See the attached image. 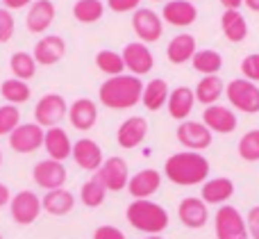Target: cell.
I'll list each match as a JSON object with an SVG mask.
<instances>
[{
    "label": "cell",
    "instance_id": "1",
    "mask_svg": "<svg viewBox=\"0 0 259 239\" xmlns=\"http://www.w3.org/2000/svg\"><path fill=\"white\" fill-rule=\"evenodd\" d=\"M164 173L173 185L180 187L202 185V182H207V176H209V162L202 153L182 150V153H175L166 160Z\"/></svg>",
    "mask_w": 259,
    "mask_h": 239
},
{
    "label": "cell",
    "instance_id": "2",
    "mask_svg": "<svg viewBox=\"0 0 259 239\" xmlns=\"http://www.w3.org/2000/svg\"><path fill=\"white\" fill-rule=\"evenodd\" d=\"M143 82L137 75H116L107 77L98 89V100L109 109H132L141 103Z\"/></svg>",
    "mask_w": 259,
    "mask_h": 239
},
{
    "label": "cell",
    "instance_id": "3",
    "mask_svg": "<svg viewBox=\"0 0 259 239\" xmlns=\"http://www.w3.org/2000/svg\"><path fill=\"white\" fill-rule=\"evenodd\" d=\"M127 223L146 235H161L168 228V212L155 201H132L125 210Z\"/></svg>",
    "mask_w": 259,
    "mask_h": 239
},
{
    "label": "cell",
    "instance_id": "4",
    "mask_svg": "<svg viewBox=\"0 0 259 239\" xmlns=\"http://www.w3.org/2000/svg\"><path fill=\"white\" fill-rule=\"evenodd\" d=\"M225 96L230 105L239 112L257 114L259 112V87L246 77H237L230 85H225Z\"/></svg>",
    "mask_w": 259,
    "mask_h": 239
},
{
    "label": "cell",
    "instance_id": "5",
    "mask_svg": "<svg viewBox=\"0 0 259 239\" xmlns=\"http://www.w3.org/2000/svg\"><path fill=\"white\" fill-rule=\"evenodd\" d=\"M214 230L216 239H250L246 219L232 205H221L219 208L214 217Z\"/></svg>",
    "mask_w": 259,
    "mask_h": 239
},
{
    "label": "cell",
    "instance_id": "6",
    "mask_svg": "<svg viewBox=\"0 0 259 239\" xmlns=\"http://www.w3.org/2000/svg\"><path fill=\"white\" fill-rule=\"evenodd\" d=\"M64 116H68V105L64 96L46 94L44 98H39L34 107V123H39L41 128H55L64 121Z\"/></svg>",
    "mask_w": 259,
    "mask_h": 239
},
{
    "label": "cell",
    "instance_id": "7",
    "mask_svg": "<svg viewBox=\"0 0 259 239\" xmlns=\"http://www.w3.org/2000/svg\"><path fill=\"white\" fill-rule=\"evenodd\" d=\"M41 198L30 189H23L18 194L12 196L9 201V212H12V219L18 223V226H30L39 219L41 214Z\"/></svg>",
    "mask_w": 259,
    "mask_h": 239
},
{
    "label": "cell",
    "instance_id": "8",
    "mask_svg": "<svg viewBox=\"0 0 259 239\" xmlns=\"http://www.w3.org/2000/svg\"><path fill=\"white\" fill-rule=\"evenodd\" d=\"M175 135H178L180 144L187 150H193V153H200V150L211 146V130L202 121H182L175 130Z\"/></svg>",
    "mask_w": 259,
    "mask_h": 239
},
{
    "label": "cell",
    "instance_id": "9",
    "mask_svg": "<svg viewBox=\"0 0 259 239\" xmlns=\"http://www.w3.org/2000/svg\"><path fill=\"white\" fill-rule=\"evenodd\" d=\"M132 27L134 34L141 39V44H155L159 41L161 32H164V21L159 18V14L152 12L148 7H139L132 16Z\"/></svg>",
    "mask_w": 259,
    "mask_h": 239
},
{
    "label": "cell",
    "instance_id": "10",
    "mask_svg": "<svg viewBox=\"0 0 259 239\" xmlns=\"http://www.w3.org/2000/svg\"><path fill=\"white\" fill-rule=\"evenodd\" d=\"M44 137H46V130L39 123H21V126L9 135V146H12L16 153L30 155L44 146Z\"/></svg>",
    "mask_w": 259,
    "mask_h": 239
},
{
    "label": "cell",
    "instance_id": "11",
    "mask_svg": "<svg viewBox=\"0 0 259 239\" xmlns=\"http://www.w3.org/2000/svg\"><path fill=\"white\" fill-rule=\"evenodd\" d=\"M96 176L103 180V185L107 187V191H123L127 189V182H130V171H127V162L118 155L114 157H107L103 162V167L98 169Z\"/></svg>",
    "mask_w": 259,
    "mask_h": 239
},
{
    "label": "cell",
    "instance_id": "12",
    "mask_svg": "<svg viewBox=\"0 0 259 239\" xmlns=\"http://www.w3.org/2000/svg\"><path fill=\"white\" fill-rule=\"evenodd\" d=\"M121 55H123V62H125V68L137 77L150 73L152 66H155V55H152L150 48H148L146 44H141V41L127 44Z\"/></svg>",
    "mask_w": 259,
    "mask_h": 239
},
{
    "label": "cell",
    "instance_id": "13",
    "mask_svg": "<svg viewBox=\"0 0 259 239\" xmlns=\"http://www.w3.org/2000/svg\"><path fill=\"white\" fill-rule=\"evenodd\" d=\"M32 178L39 187H44L46 191L53 189H62L64 182H66V167L62 162H55V160H44V162H36L32 169Z\"/></svg>",
    "mask_w": 259,
    "mask_h": 239
},
{
    "label": "cell",
    "instance_id": "14",
    "mask_svg": "<svg viewBox=\"0 0 259 239\" xmlns=\"http://www.w3.org/2000/svg\"><path fill=\"white\" fill-rule=\"evenodd\" d=\"M71 157L75 160V164L84 171H91V173H98V169L103 167L105 162V155H103V148L96 144L94 139L89 137H82L73 144V153Z\"/></svg>",
    "mask_w": 259,
    "mask_h": 239
},
{
    "label": "cell",
    "instance_id": "15",
    "mask_svg": "<svg viewBox=\"0 0 259 239\" xmlns=\"http://www.w3.org/2000/svg\"><path fill=\"white\" fill-rule=\"evenodd\" d=\"M66 55V41L59 34H46L34 44L32 57L39 66H53Z\"/></svg>",
    "mask_w": 259,
    "mask_h": 239
},
{
    "label": "cell",
    "instance_id": "16",
    "mask_svg": "<svg viewBox=\"0 0 259 239\" xmlns=\"http://www.w3.org/2000/svg\"><path fill=\"white\" fill-rule=\"evenodd\" d=\"M178 219L182 221V226L191 228V230H198V228H202L207 221H209L207 203L202 198H196V196L182 198L178 205Z\"/></svg>",
    "mask_w": 259,
    "mask_h": 239
},
{
    "label": "cell",
    "instance_id": "17",
    "mask_svg": "<svg viewBox=\"0 0 259 239\" xmlns=\"http://www.w3.org/2000/svg\"><path fill=\"white\" fill-rule=\"evenodd\" d=\"M161 187V173L157 169H143V171L134 173L127 182V191L132 194L134 201H146L152 194H157V189Z\"/></svg>",
    "mask_w": 259,
    "mask_h": 239
},
{
    "label": "cell",
    "instance_id": "18",
    "mask_svg": "<svg viewBox=\"0 0 259 239\" xmlns=\"http://www.w3.org/2000/svg\"><path fill=\"white\" fill-rule=\"evenodd\" d=\"M55 21V5L53 0H34L27 9L25 25L32 34H44Z\"/></svg>",
    "mask_w": 259,
    "mask_h": 239
},
{
    "label": "cell",
    "instance_id": "19",
    "mask_svg": "<svg viewBox=\"0 0 259 239\" xmlns=\"http://www.w3.org/2000/svg\"><path fill=\"white\" fill-rule=\"evenodd\" d=\"M44 148H46V153H48L50 160L64 162V160L71 157V153H73V141L64 128L55 126V128H48V130H46Z\"/></svg>",
    "mask_w": 259,
    "mask_h": 239
},
{
    "label": "cell",
    "instance_id": "20",
    "mask_svg": "<svg viewBox=\"0 0 259 239\" xmlns=\"http://www.w3.org/2000/svg\"><path fill=\"white\" fill-rule=\"evenodd\" d=\"M148 135V121L143 116H130L118 126L116 132V141L121 148H137V146L143 144Z\"/></svg>",
    "mask_w": 259,
    "mask_h": 239
},
{
    "label": "cell",
    "instance_id": "21",
    "mask_svg": "<svg viewBox=\"0 0 259 239\" xmlns=\"http://www.w3.org/2000/svg\"><path fill=\"white\" fill-rule=\"evenodd\" d=\"M68 121L75 130H91L98 121V105L91 98H77L73 105H68Z\"/></svg>",
    "mask_w": 259,
    "mask_h": 239
},
{
    "label": "cell",
    "instance_id": "22",
    "mask_svg": "<svg viewBox=\"0 0 259 239\" xmlns=\"http://www.w3.org/2000/svg\"><path fill=\"white\" fill-rule=\"evenodd\" d=\"M202 123H205L211 132L230 135V132L237 130V114L230 107H223V105H209V107L202 112Z\"/></svg>",
    "mask_w": 259,
    "mask_h": 239
},
{
    "label": "cell",
    "instance_id": "23",
    "mask_svg": "<svg viewBox=\"0 0 259 239\" xmlns=\"http://www.w3.org/2000/svg\"><path fill=\"white\" fill-rule=\"evenodd\" d=\"M161 18L173 27H187L198 18V9L189 0H168L161 9Z\"/></svg>",
    "mask_w": 259,
    "mask_h": 239
},
{
    "label": "cell",
    "instance_id": "24",
    "mask_svg": "<svg viewBox=\"0 0 259 239\" xmlns=\"http://www.w3.org/2000/svg\"><path fill=\"white\" fill-rule=\"evenodd\" d=\"M193 105H196V94L189 87H178L168 94V114L175 121H187V116L193 112Z\"/></svg>",
    "mask_w": 259,
    "mask_h": 239
},
{
    "label": "cell",
    "instance_id": "25",
    "mask_svg": "<svg viewBox=\"0 0 259 239\" xmlns=\"http://www.w3.org/2000/svg\"><path fill=\"white\" fill-rule=\"evenodd\" d=\"M234 194V182L230 178H211V180L202 182V196L207 205H223Z\"/></svg>",
    "mask_w": 259,
    "mask_h": 239
},
{
    "label": "cell",
    "instance_id": "26",
    "mask_svg": "<svg viewBox=\"0 0 259 239\" xmlns=\"http://www.w3.org/2000/svg\"><path fill=\"white\" fill-rule=\"evenodd\" d=\"M196 50H198L196 36L184 32V34H175L173 39H170L168 48H166V57H168L170 64H184V62H191Z\"/></svg>",
    "mask_w": 259,
    "mask_h": 239
},
{
    "label": "cell",
    "instance_id": "27",
    "mask_svg": "<svg viewBox=\"0 0 259 239\" xmlns=\"http://www.w3.org/2000/svg\"><path fill=\"white\" fill-rule=\"evenodd\" d=\"M221 30L232 44H241L248 36V23L239 9H225L221 16Z\"/></svg>",
    "mask_w": 259,
    "mask_h": 239
},
{
    "label": "cell",
    "instance_id": "28",
    "mask_svg": "<svg viewBox=\"0 0 259 239\" xmlns=\"http://www.w3.org/2000/svg\"><path fill=\"white\" fill-rule=\"evenodd\" d=\"M168 94H170V89H168V85H166V80L155 77V80H150L148 85H143L141 103L148 112H157V109H161L168 103Z\"/></svg>",
    "mask_w": 259,
    "mask_h": 239
},
{
    "label": "cell",
    "instance_id": "29",
    "mask_svg": "<svg viewBox=\"0 0 259 239\" xmlns=\"http://www.w3.org/2000/svg\"><path fill=\"white\" fill-rule=\"evenodd\" d=\"M73 205H75V198H73V194L68 189H53V191H46V196L41 198V208L46 210L48 214H53V217H64V214H68L73 210Z\"/></svg>",
    "mask_w": 259,
    "mask_h": 239
},
{
    "label": "cell",
    "instance_id": "30",
    "mask_svg": "<svg viewBox=\"0 0 259 239\" xmlns=\"http://www.w3.org/2000/svg\"><path fill=\"white\" fill-rule=\"evenodd\" d=\"M193 94H196L198 103H202V105L209 107V105H216V100L221 98V94H225V85L219 75H205L196 85Z\"/></svg>",
    "mask_w": 259,
    "mask_h": 239
},
{
    "label": "cell",
    "instance_id": "31",
    "mask_svg": "<svg viewBox=\"0 0 259 239\" xmlns=\"http://www.w3.org/2000/svg\"><path fill=\"white\" fill-rule=\"evenodd\" d=\"M191 64L198 73L216 75L223 68V57H221V53H216L211 48H202V50H196V55L191 57Z\"/></svg>",
    "mask_w": 259,
    "mask_h": 239
},
{
    "label": "cell",
    "instance_id": "32",
    "mask_svg": "<svg viewBox=\"0 0 259 239\" xmlns=\"http://www.w3.org/2000/svg\"><path fill=\"white\" fill-rule=\"evenodd\" d=\"M0 94L7 100V105H23L30 100L32 91H30V87H27V82L9 77V80H5L3 85H0Z\"/></svg>",
    "mask_w": 259,
    "mask_h": 239
},
{
    "label": "cell",
    "instance_id": "33",
    "mask_svg": "<svg viewBox=\"0 0 259 239\" xmlns=\"http://www.w3.org/2000/svg\"><path fill=\"white\" fill-rule=\"evenodd\" d=\"M105 14V5L103 0H77L73 5V16L80 23H98Z\"/></svg>",
    "mask_w": 259,
    "mask_h": 239
},
{
    "label": "cell",
    "instance_id": "34",
    "mask_svg": "<svg viewBox=\"0 0 259 239\" xmlns=\"http://www.w3.org/2000/svg\"><path fill=\"white\" fill-rule=\"evenodd\" d=\"M105 196H107V187L103 185V180H100L98 176L89 178L80 189V201L87 205V208H100Z\"/></svg>",
    "mask_w": 259,
    "mask_h": 239
},
{
    "label": "cell",
    "instance_id": "35",
    "mask_svg": "<svg viewBox=\"0 0 259 239\" xmlns=\"http://www.w3.org/2000/svg\"><path fill=\"white\" fill-rule=\"evenodd\" d=\"M9 68H12V73H14V77H16V80L27 82L30 77H34L36 62H34V57H32L30 53L18 50V53H14L12 59H9Z\"/></svg>",
    "mask_w": 259,
    "mask_h": 239
},
{
    "label": "cell",
    "instance_id": "36",
    "mask_svg": "<svg viewBox=\"0 0 259 239\" xmlns=\"http://www.w3.org/2000/svg\"><path fill=\"white\" fill-rule=\"evenodd\" d=\"M96 66H98V71L107 73L109 77L123 75V71H125L123 55L121 53H114V50H100V53L96 55Z\"/></svg>",
    "mask_w": 259,
    "mask_h": 239
},
{
    "label": "cell",
    "instance_id": "37",
    "mask_svg": "<svg viewBox=\"0 0 259 239\" xmlns=\"http://www.w3.org/2000/svg\"><path fill=\"white\" fill-rule=\"evenodd\" d=\"M21 126V109L16 105H0V137L12 135L16 128Z\"/></svg>",
    "mask_w": 259,
    "mask_h": 239
},
{
    "label": "cell",
    "instance_id": "38",
    "mask_svg": "<svg viewBox=\"0 0 259 239\" xmlns=\"http://www.w3.org/2000/svg\"><path fill=\"white\" fill-rule=\"evenodd\" d=\"M239 157L246 162H259V130H250L239 141Z\"/></svg>",
    "mask_w": 259,
    "mask_h": 239
},
{
    "label": "cell",
    "instance_id": "39",
    "mask_svg": "<svg viewBox=\"0 0 259 239\" xmlns=\"http://www.w3.org/2000/svg\"><path fill=\"white\" fill-rule=\"evenodd\" d=\"M14 27H16V23H14L12 12L9 9H0V44H7L12 39Z\"/></svg>",
    "mask_w": 259,
    "mask_h": 239
},
{
    "label": "cell",
    "instance_id": "40",
    "mask_svg": "<svg viewBox=\"0 0 259 239\" xmlns=\"http://www.w3.org/2000/svg\"><path fill=\"white\" fill-rule=\"evenodd\" d=\"M241 73H243V77L246 80H250V82H259V53L255 55H248L246 59L241 62Z\"/></svg>",
    "mask_w": 259,
    "mask_h": 239
},
{
    "label": "cell",
    "instance_id": "41",
    "mask_svg": "<svg viewBox=\"0 0 259 239\" xmlns=\"http://www.w3.org/2000/svg\"><path fill=\"white\" fill-rule=\"evenodd\" d=\"M141 0H107V7L116 14H125V12H137Z\"/></svg>",
    "mask_w": 259,
    "mask_h": 239
},
{
    "label": "cell",
    "instance_id": "42",
    "mask_svg": "<svg viewBox=\"0 0 259 239\" xmlns=\"http://www.w3.org/2000/svg\"><path fill=\"white\" fill-rule=\"evenodd\" d=\"M94 239H125V235L116 226H100L94 230Z\"/></svg>",
    "mask_w": 259,
    "mask_h": 239
},
{
    "label": "cell",
    "instance_id": "43",
    "mask_svg": "<svg viewBox=\"0 0 259 239\" xmlns=\"http://www.w3.org/2000/svg\"><path fill=\"white\" fill-rule=\"evenodd\" d=\"M246 226H248V235H250L252 239H259V205L248 212Z\"/></svg>",
    "mask_w": 259,
    "mask_h": 239
},
{
    "label": "cell",
    "instance_id": "44",
    "mask_svg": "<svg viewBox=\"0 0 259 239\" xmlns=\"http://www.w3.org/2000/svg\"><path fill=\"white\" fill-rule=\"evenodd\" d=\"M34 0H3L5 9H23V7H30Z\"/></svg>",
    "mask_w": 259,
    "mask_h": 239
},
{
    "label": "cell",
    "instance_id": "45",
    "mask_svg": "<svg viewBox=\"0 0 259 239\" xmlns=\"http://www.w3.org/2000/svg\"><path fill=\"white\" fill-rule=\"evenodd\" d=\"M9 201H12V194H9V187L0 182V208H3V205H7Z\"/></svg>",
    "mask_w": 259,
    "mask_h": 239
},
{
    "label": "cell",
    "instance_id": "46",
    "mask_svg": "<svg viewBox=\"0 0 259 239\" xmlns=\"http://www.w3.org/2000/svg\"><path fill=\"white\" fill-rule=\"evenodd\" d=\"M221 5H223L225 9H239L243 5V0H221Z\"/></svg>",
    "mask_w": 259,
    "mask_h": 239
},
{
    "label": "cell",
    "instance_id": "47",
    "mask_svg": "<svg viewBox=\"0 0 259 239\" xmlns=\"http://www.w3.org/2000/svg\"><path fill=\"white\" fill-rule=\"evenodd\" d=\"M243 5L248 9H252V12H259V0H243Z\"/></svg>",
    "mask_w": 259,
    "mask_h": 239
},
{
    "label": "cell",
    "instance_id": "48",
    "mask_svg": "<svg viewBox=\"0 0 259 239\" xmlns=\"http://www.w3.org/2000/svg\"><path fill=\"white\" fill-rule=\"evenodd\" d=\"M146 239H164V237H159V235H148Z\"/></svg>",
    "mask_w": 259,
    "mask_h": 239
},
{
    "label": "cell",
    "instance_id": "49",
    "mask_svg": "<svg viewBox=\"0 0 259 239\" xmlns=\"http://www.w3.org/2000/svg\"><path fill=\"white\" fill-rule=\"evenodd\" d=\"M0 164H3V153H0Z\"/></svg>",
    "mask_w": 259,
    "mask_h": 239
},
{
    "label": "cell",
    "instance_id": "50",
    "mask_svg": "<svg viewBox=\"0 0 259 239\" xmlns=\"http://www.w3.org/2000/svg\"><path fill=\"white\" fill-rule=\"evenodd\" d=\"M155 3H161V0H155Z\"/></svg>",
    "mask_w": 259,
    "mask_h": 239
},
{
    "label": "cell",
    "instance_id": "51",
    "mask_svg": "<svg viewBox=\"0 0 259 239\" xmlns=\"http://www.w3.org/2000/svg\"><path fill=\"white\" fill-rule=\"evenodd\" d=\"M0 239H3V235H0Z\"/></svg>",
    "mask_w": 259,
    "mask_h": 239
},
{
    "label": "cell",
    "instance_id": "52",
    "mask_svg": "<svg viewBox=\"0 0 259 239\" xmlns=\"http://www.w3.org/2000/svg\"><path fill=\"white\" fill-rule=\"evenodd\" d=\"M189 3H191V0H189Z\"/></svg>",
    "mask_w": 259,
    "mask_h": 239
}]
</instances>
